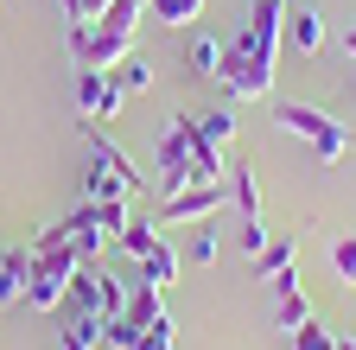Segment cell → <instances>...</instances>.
<instances>
[{"instance_id": "obj_1", "label": "cell", "mask_w": 356, "mask_h": 350, "mask_svg": "<svg viewBox=\"0 0 356 350\" xmlns=\"http://www.w3.org/2000/svg\"><path fill=\"white\" fill-rule=\"evenodd\" d=\"M274 127L299 134L325 166H337V159L350 153V127H343L331 109H318V102H293V96H280V102H274Z\"/></svg>"}, {"instance_id": "obj_2", "label": "cell", "mask_w": 356, "mask_h": 350, "mask_svg": "<svg viewBox=\"0 0 356 350\" xmlns=\"http://www.w3.org/2000/svg\"><path fill=\"white\" fill-rule=\"evenodd\" d=\"M38 261H32V280H26V305L32 312H64V293H70V280H76V268H83V255H76V242H58V248H32Z\"/></svg>"}, {"instance_id": "obj_3", "label": "cell", "mask_w": 356, "mask_h": 350, "mask_svg": "<svg viewBox=\"0 0 356 350\" xmlns=\"http://www.w3.org/2000/svg\"><path fill=\"white\" fill-rule=\"evenodd\" d=\"M216 83H222V96H229V102H267V96H274V64L254 58V51H242L236 38H229V45H222Z\"/></svg>"}, {"instance_id": "obj_4", "label": "cell", "mask_w": 356, "mask_h": 350, "mask_svg": "<svg viewBox=\"0 0 356 350\" xmlns=\"http://www.w3.org/2000/svg\"><path fill=\"white\" fill-rule=\"evenodd\" d=\"M134 51V32H115L102 19H70V58L76 70H115Z\"/></svg>"}, {"instance_id": "obj_5", "label": "cell", "mask_w": 356, "mask_h": 350, "mask_svg": "<svg viewBox=\"0 0 356 350\" xmlns=\"http://www.w3.org/2000/svg\"><path fill=\"white\" fill-rule=\"evenodd\" d=\"M159 179H165V191L197 185V121H165L159 127Z\"/></svg>"}, {"instance_id": "obj_6", "label": "cell", "mask_w": 356, "mask_h": 350, "mask_svg": "<svg viewBox=\"0 0 356 350\" xmlns=\"http://www.w3.org/2000/svg\"><path fill=\"white\" fill-rule=\"evenodd\" d=\"M286 13H293L286 0H254V7H248V26L236 32V45L274 64L280 58V38H286Z\"/></svg>"}, {"instance_id": "obj_7", "label": "cell", "mask_w": 356, "mask_h": 350, "mask_svg": "<svg viewBox=\"0 0 356 350\" xmlns=\"http://www.w3.org/2000/svg\"><path fill=\"white\" fill-rule=\"evenodd\" d=\"M121 102H127V90L115 83V70H76V109L96 127H108L121 115Z\"/></svg>"}, {"instance_id": "obj_8", "label": "cell", "mask_w": 356, "mask_h": 350, "mask_svg": "<svg viewBox=\"0 0 356 350\" xmlns=\"http://www.w3.org/2000/svg\"><path fill=\"white\" fill-rule=\"evenodd\" d=\"M222 204H229L222 185H185V191H165L159 223H210V216H222Z\"/></svg>"}, {"instance_id": "obj_9", "label": "cell", "mask_w": 356, "mask_h": 350, "mask_svg": "<svg viewBox=\"0 0 356 350\" xmlns=\"http://www.w3.org/2000/svg\"><path fill=\"white\" fill-rule=\"evenodd\" d=\"M89 159H102V166L115 172V179H121L127 191H140V185H147V179H140V166H134V153H121V147L102 134V127H89Z\"/></svg>"}, {"instance_id": "obj_10", "label": "cell", "mask_w": 356, "mask_h": 350, "mask_svg": "<svg viewBox=\"0 0 356 350\" xmlns=\"http://www.w3.org/2000/svg\"><path fill=\"white\" fill-rule=\"evenodd\" d=\"M286 38H293L299 58H318V51H325V13H318V7H293V13H286Z\"/></svg>"}, {"instance_id": "obj_11", "label": "cell", "mask_w": 356, "mask_h": 350, "mask_svg": "<svg viewBox=\"0 0 356 350\" xmlns=\"http://www.w3.org/2000/svg\"><path fill=\"white\" fill-rule=\"evenodd\" d=\"M185 64H191L197 77H210V83H216V70H222V38H216V32H191Z\"/></svg>"}, {"instance_id": "obj_12", "label": "cell", "mask_w": 356, "mask_h": 350, "mask_svg": "<svg viewBox=\"0 0 356 350\" xmlns=\"http://www.w3.org/2000/svg\"><path fill=\"white\" fill-rule=\"evenodd\" d=\"M293 255H299V242H293V236H267V248L254 255V280H274L280 268H293Z\"/></svg>"}, {"instance_id": "obj_13", "label": "cell", "mask_w": 356, "mask_h": 350, "mask_svg": "<svg viewBox=\"0 0 356 350\" xmlns=\"http://www.w3.org/2000/svg\"><path fill=\"white\" fill-rule=\"evenodd\" d=\"M147 19L153 26H197L204 19V0H147Z\"/></svg>"}, {"instance_id": "obj_14", "label": "cell", "mask_w": 356, "mask_h": 350, "mask_svg": "<svg viewBox=\"0 0 356 350\" xmlns=\"http://www.w3.org/2000/svg\"><path fill=\"white\" fill-rule=\"evenodd\" d=\"M197 134L222 153V147H229L236 141V102H222V109H210V115H197Z\"/></svg>"}, {"instance_id": "obj_15", "label": "cell", "mask_w": 356, "mask_h": 350, "mask_svg": "<svg viewBox=\"0 0 356 350\" xmlns=\"http://www.w3.org/2000/svg\"><path fill=\"white\" fill-rule=\"evenodd\" d=\"M83 198H96V204H108V198H134L115 172L102 166V159H89V172H83Z\"/></svg>"}, {"instance_id": "obj_16", "label": "cell", "mask_w": 356, "mask_h": 350, "mask_svg": "<svg viewBox=\"0 0 356 350\" xmlns=\"http://www.w3.org/2000/svg\"><path fill=\"white\" fill-rule=\"evenodd\" d=\"M96 305H102V319H121L127 312V280L108 274V268H96Z\"/></svg>"}, {"instance_id": "obj_17", "label": "cell", "mask_w": 356, "mask_h": 350, "mask_svg": "<svg viewBox=\"0 0 356 350\" xmlns=\"http://www.w3.org/2000/svg\"><path fill=\"white\" fill-rule=\"evenodd\" d=\"M274 325L280 331H299V325H312V299L293 287V293H280V305H274Z\"/></svg>"}, {"instance_id": "obj_18", "label": "cell", "mask_w": 356, "mask_h": 350, "mask_svg": "<svg viewBox=\"0 0 356 350\" xmlns=\"http://www.w3.org/2000/svg\"><path fill=\"white\" fill-rule=\"evenodd\" d=\"M115 83H121V90H127V96H140V90H153V64L127 51V58L115 64Z\"/></svg>"}, {"instance_id": "obj_19", "label": "cell", "mask_w": 356, "mask_h": 350, "mask_svg": "<svg viewBox=\"0 0 356 350\" xmlns=\"http://www.w3.org/2000/svg\"><path fill=\"white\" fill-rule=\"evenodd\" d=\"M115 242H121V248H127L134 261H147V255L159 248V223H127V230H121Z\"/></svg>"}, {"instance_id": "obj_20", "label": "cell", "mask_w": 356, "mask_h": 350, "mask_svg": "<svg viewBox=\"0 0 356 350\" xmlns=\"http://www.w3.org/2000/svg\"><path fill=\"white\" fill-rule=\"evenodd\" d=\"M140 280H153V287H172V280H178V255H172L165 242H159V248L140 261Z\"/></svg>"}, {"instance_id": "obj_21", "label": "cell", "mask_w": 356, "mask_h": 350, "mask_svg": "<svg viewBox=\"0 0 356 350\" xmlns=\"http://www.w3.org/2000/svg\"><path fill=\"white\" fill-rule=\"evenodd\" d=\"M229 191H236V210H242V216H261V172H254V166L236 172V185H229Z\"/></svg>"}, {"instance_id": "obj_22", "label": "cell", "mask_w": 356, "mask_h": 350, "mask_svg": "<svg viewBox=\"0 0 356 350\" xmlns=\"http://www.w3.org/2000/svg\"><path fill=\"white\" fill-rule=\"evenodd\" d=\"M331 274L343 280V287H356V236H331Z\"/></svg>"}, {"instance_id": "obj_23", "label": "cell", "mask_w": 356, "mask_h": 350, "mask_svg": "<svg viewBox=\"0 0 356 350\" xmlns=\"http://www.w3.org/2000/svg\"><path fill=\"white\" fill-rule=\"evenodd\" d=\"M140 19H147V0H108V13H102V26L115 32H140Z\"/></svg>"}, {"instance_id": "obj_24", "label": "cell", "mask_w": 356, "mask_h": 350, "mask_svg": "<svg viewBox=\"0 0 356 350\" xmlns=\"http://www.w3.org/2000/svg\"><path fill=\"white\" fill-rule=\"evenodd\" d=\"M102 344L108 350H140V325H134L127 312L121 319H102Z\"/></svg>"}, {"instance_id": "obj_25", "label": "cell", "mask_w": 356, "mask_h": 350, "mask_svg": "<svg viewBox=\"0 0 356 350\" xmlns=\"http://www.w3.org/2000/svg\"><path fill=\"white\" fill-rule=\"evenodd\" d=\"M267 236H274V230H267V223H261V216H242V223H236V248H242L248 261H254V255L267 248Z\"/></svg>"}, {"instance_id": "obj_26", "label": "cell", "mask_w": 356, "mask_h": 350, "mask_svg": "<svg viewBox=\"0 0 356 350\" xmlns=\"http://www.w3.org/2000/svg\"><path fill=\"white\" fill-rule=\"evenodd\" d=\"M197 236H191V261H204V268H210V261H216V248H222V236H216V216H210V223H191Z\"/></svg>"}, {"instance_id": "obj_27", "label": "cell", "mask_w": 356, "mask_h": 350, "mask_svg": "<svg viewBox=\"0 0 356 350\" xmlns=\"http://www.w3.org/2000/svg\"><path fill=\"white\" fill-rule=\"evenodd\" d=\"M293 350H337V337H331L318 319H312V325H299V331H293Z\"/></svg>"}, {"instance_id": "obj_28", "label": "cell", "mask_w": 356, "mask_h": 350, "mask_svg": "<svg viewBox=\"0 0 356 350\" xmlns=\"http://www.w3.org/2000/svg\"><path fill=\"white\" fill-rule=\"evenodd\" d=\"M172 344H178V325H172V312H165L159 325H147V331H140V350H172Z\"/></svg>"}, {"instance_id": "obj_29", "label": "cell", "mask_w": 356, "mask_h": 350, "mask_svg": "<svg viewBox=\"0 0 356 350\" xmlns=\"http://www.w3.org/2000/svg\"><path fill=\"white\" fill-rule=\"evenodd\" d=\"M7 305H19V280L7 274V261H0V312H7Z\"/></svg>"}, {"instance_id": "obj_30", "label": "cell", "mask_w": 356, "mask_h": 350, "mask_svg": "<svg viewBox=\"0 0 356 350\" xmlns=\"http://www.w3.org/2000/svg\"><path fill=\"white\" fill-rule=\"evenodd\" d=\"M102 13H108V0H76V13H70V19H102Z\"/></svg>"}, {"instance_id": "obj_31", "label": "cell", "mask_w": 356, "mask_h": 350, "mask_svg": "<svg viewBox=\"0 0 356 350\" xmlns=\"http://www.w3.org/2000/svg\"><path fill=\"white\" fill-rule=\"evenodd\" d=\"M337 350H356V337H337Z\"/></svg>"}]
</instances>
